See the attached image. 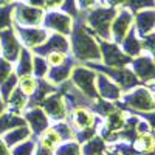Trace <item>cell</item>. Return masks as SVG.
Returning a JSON list of instances; mask_svg holds the SVG:
<instances>
[{"label":"cell","instance_id":"cell-7","mask_svg":"<svg viewBox=\"0 0 155 155\" xmlns=\"http://www.w3.org/2000/svg\"><path fill=\"white\" fill-rule=\"evenodd\" d=\"M132 28H134V12L129 11L126 6L120 8L110 27V41L120 45L126 34Z\"/></svg>","mask_w":155,"mask_h":155},{"label":"cell","instance_id":"cell-24","mask_svg":"<svg viewBox=\"0 0 155 155\" xmlns=\"http://www.w3.org/2000/svg\"><path fill=\"white\" fill-rule=\"evenodd\" d=\"M27 121H25L22 116H19L17 113H3L0 116V135H3L9 130L20 126H25Z\"/></svg>","mask_w":155,"mask_h":155},{"label":"cell","instance_id":"cell-50","mask_svg":"<svg viewBox=\"0 0 155 155\" xmlns=\"http://www.w3.org/2000/svg\"><path fill=\"white\" fill-rule=\"evenodd\" d=\"M98 2H101V3H102V5H104V0H98Z\"/></svg>","mask_w":155,"mask_h":155},{"label":"cell","instance_id":"cell-21","mask_svg":"<svg viewBox=\"0 0 155 155\" xmlns=\"http://www.w3.org/2000/svg\"><path fill=\"white\" fill-rule=\"evenodd\" d=\"M73 64L71 62H64V64H61V65H58V67H54L53 70H48V73H47V81L50 82V84H62L64 81L67 79V78H70L71 76V71H73Z\"/></svg>","mask_w":155,"mask_h":155},{"label":"cell","instance_id":"cell-4","mask_svg":"<svg viewBox=\"0 0 155 155\" xmlns=\"http://www.w3.org/2000/svg\"><path fill=\"white\" fill-rule=\"evenodd\" d=\"M88 67L93 68V70H99L102 74L109 76L110 79L123 90V93L129 92V90H132V88H135L138 85H143L138 81V78L135 76V73L130 70V67L113 68V67H106V65H98V64H90Z\"/></svg>","mask_w":155,"mask_h":155},{"label":"cell","instance_id":"cell-20","mask_svg":"<svg viewBox=\"0 0 155 155\" xmlns=\"http://www.w3.org/2000/svg\"><path fill=\"white\" fill-rule=\"evenodd\" d=\"M31 135V129L27 127V126H20V127H16L12 129V130L3 134L2 140L5 141V144L8 147H14L20 143H23V141H27Z\"/></svg>","mask_w":155,"mask_h":155},{"label":"cell","instance_id":"cell-41","mask_svg":"<svg viewBox=\"0 0 155 155\" xmlns=\"http://www.w3.org/2000/svg\"><path fill=\"white\" fill-rule=\"evenodd\" d=\"M76 3H78V9L87 12V11H90L92 8L96 6L98 0H76Z\"/></svg>","mask_w":155,"mask_h":155},{"label":"cell","instance_id":"cell-13","mask_svg":"<svg viewBox=\"0 0 155 155\" xmlns=\"http://www.w3.org/2000/svg\"><path fill=\"white\" fill-rule=\"evenodd\" d=\"M42 110L47 116L53 118L56 121H62L67 116V107H65V98L59 93H51L42 101Z\"/></svg>","mask_w":155,"mask_h":155},{"label":"cell","instance_id":"cell-44","mask_svg":"<svg viewBox=\"0 0 155 155\" xmlns=\"http://www.w3.org/2000/svg\"><path fill=\"white\" fill-rule=\"evenodd\" d=\"M23 3H27L30 6H37V8H42L45 0H23Z\"/></svg>","mask_w":155,"mask_h":155},{"label":"cell","instance_id":"cell-45","mask_svg":"<svg viewBox=\"0 0 155 155\" xmlns=\"http://www.w3.org/2000/svg\"><path fill=\"white\" fill-rule=\"evenodd\" d=\"M0 155H11L8 146L5 144V141H3L2 138H0Z\"/></svg>","mask_w":155,"mask_h":155},{"label":"cell","instance_id":"cell-42","mask_svg":"<svg viewBox=\"0 0 155 155\" xmlns=\"http://www.w3.org/2000/svg\"><path fill=\"white\" fill-rule=\"evenodd\" d=\"M62 3H64V0H45L44 8L48 11H56L58 8L62 6Z\"/></svg>","mask_w":155,"mask_h":155},{"label":"cell","instance_id":"cell-37","mask_svg":"<svg viewBox=\"0 0 155 155\" xmlns=\"http://www.w3.org/2000/svg\"><path fill=\"white\" fill-rule=\"evenodd\" d=\"M34 143L33 141H23V143L14 146L11 155H34Z\"/></svg>","mask_w":155,"mask_h":155},{"label":"cell","instance_id":"cell-14","mask_svg":"<svg viewBox=\"0 0 155 155\" xmlns=\"http://www.w3.org/2000/svg\"><path fill=\"white\" fill-rule=\"evenodd\" d=\"M96 90H98V95L99 98L110 101V102H116L120 101L123 96V90L116 85L109 76L99 73L96 76Z\"/></svg>","mask_w":155,"mask_h":155},{"label":"cell","instance_id":"cell-49","mask_svg":"<svg viewBox=\"0 0 155 155\" xmlns=\"http://www.w3.org/2000/svg\"><path fill=\"white\" fill-rule=\"evenodd\" d=\"M141 155H155V150L153 152H147V153H141Z\"/></svg>","mask_w":155,"mask_h":155},{"label":"cell","instance_id":"cell-36","mask_svg":"<svg viewBox=\"0 0 155 155\" xmlns=\"http://www.w3.org/2000/svg\"><path fill=\"white\" fill-rule=\"evenodd\" d=\"M115 150H118L120 155H141L132 143H126V141H116L115 144H112Z\"/></svg>","mask_w":155,"mask_h":155},{"label":"cell","instance_id":"cell-16","mask_svg":"<svg viewBox=\"0 0 155 155\" xmlns=\"http://www.w3.org/2000/svg\"><path fill=\"white\" fill-rule=\"evenodd\" d=\"M68 50H70V42L67 41V37L54 33L53 36H48L47 41L42 45L36 47L33 51L36 54H48V53H53V51H64V53H67Z\"/></svg>","mask_w":155,"mask_h":155},{"label":"cell","instance_id":"cell-19","mask_svg":"<svg viewBox=\"0 0 155 155\" xmlns=\"http://www.w3.org/2000/svg\"><path fill=\"white\" fill-rule=\"evenodd\" d=\"M71 120H73V124L81 129V130H84V129H88V127H93L95 124V116L92 115V112H90L88 109L82 107V106H76L71 112Z\"/></svg>","mask_w":155,"mask_h":155},{"label":"cell","instance_id":"cell-51","mask_svg":"<svg viewBox=\"0 0 155 155\" xmlns=\"http://www.w3.org/2000/svg\"><path fill=\"white\" fill-rule=\"evenodd\" d=\"M101 155H102V153H101Z\"/></svg>","mask_w":155,"mask_h":155},{"label":"cell","instance_id":"cell-18","mask_svg":"<svg viewBox=\"0 0 155 155\" xmlns=\"http://www.w3.org/2000/svg\"><path fill=\"white\" fill-rule=\"evenodd\" d=\"M121 50L129 56V58H138L140 54H143V45H141V37L137 34L135 28H132L126 34V37L120 44Z\"/></svg>","mask_w":155,"mask_h":155},{"label":"cell","instance_id":"cell-10","mask_svg":"<svg viewBox=\"0 0 155 155\" xmlns=\"http://www.w3.org/2000/svg\"><path fill=\"white\" fill-rule=\"evenodd\" d=\"M42 23L45 25L47 30H51L58 34L62 36H68L73 30V20L71 16L65 14V12H59V11H50L44 16Z\"/></svg>","mask_w":155,"mask_h":155},{"label":"cell","instance_id":"cell-31","mask_svg":"<svg viewBox=\"0 0 155 155\" xmlns=\"http://www.w3.org/2000/svg\"><path fill=\"white\" fill-rule=\"evenodd\" d=\"M37 87V81L31 74H27V76H20L19 78V88L22 90L23 95L27 96H31L34 93V90Z\"/></svg>","mask_w":155,"mask_h":155},{"label":"cell","instance_id":"cell-32","mask_svg":"<svg viewBox=\"0 0 155 155\" xmlns=\"http://www.w3.org/2000/svg\"><path fill=\"white\" fill-rule=\"evenodd\" d=\"M48 73V62L47 59H44L42 56H33V74L36 78H44Z\"/></svg>","mask_w":155,"mask_h":155},{"label":"cell","instance_id":"cell-47","mask_svg":"<svg viewBox=\"0 0 155 155\" xmlns=\"http://www.w3.org/2000/svg\"><path fill=\"white\" fill-rule=\"evenodd\" d=\"M11 2V0H0V6H2V5H8Z\"/></svg>","mask_w":155,"mask_h":155},{"label":"cell","instance_id":"cell-48","mask_svg":"<svg viewBox=\"0 0 155 155\" xmlns=\"http://www.w3.org/2000/svg\"><path fill=\"white\" fill-rule=\"evenodd\" d=\"M147 87H149V88L152 90V93L155 95V84H150V85H147Z\"/></svg>","mask_w":155,"mask_h":155},{"label":"cell","instance_id":"cell-2","mask_svg":"<svg viewBox=\"0 0 155 155\" xmlns=\"http://www.w3.org/2000/svg\"><path fill=\"white\" fill-rule=\"evenodd\" d=\"M116 106L129 110L130 113H146L155 110V95L147 85H138L129 92L123 93Z\"/></svg>","mask_w":155,"mask_h":155},{"label":"cell","instance_id":"cell-30","mask_svg":"<svg viewBox=\"0 0 155 155\" xmlns=\"http://www.w3.org/2000/svg\"><path fill=\"white\" fill-rule=\"evenodd\" d=\"M14 5H2L0 6V31L11 28L14 20Z\"/></svg>","mask_w":155,"mask_h":155},{"label":"cell","instance_id":"cell-39","mask_svg":"<svg viewBox=\"0 0 155 155\" xmlns=\"http://www.w3.org/2000/svg\"><path fill=\"white\" fill-rule=\"evenodd\" d=\"M11 73H12L11 62L6 61L5 58H0V84H2Z\"/></svg>","mask_w":155,"mask_h":155},{"label":"cell","instance_id":"cell-23","mask_svg":"<svg viewBox=\"0 0 155 155\" xmlns=\"http://www.w3.org/2000/svg\"><path fill=\"white\" fill-rule=\"evenodd\" d=\"M132 144H134V147H135L140 153L153 152V150H155V132L138 134Z\"/></svg>","mask_w":155,"mask_h":155},{"label":"cell","instance_id":"cell-11","mask_svg":"<svg viewBox=\"0 0 155 155\" xmlns=\"http://www.w3.org/2000/svg\"><path fill=\"white\" fill-rule=\"evenodd\" d=\"M16 33L20 39V42L28 50H34L36 47L42 45L48 37V31L45 28H37V27H20V25H16Z\"/></svg>","mask_w":155,"mask_h":155},{"label":"cell","instance_id":"cell-40","mask_svg":"<svg viewBox=\"0 0 155 155\" xmlns=\"http://www.w3.org/2000/svg\"><path fill=\"white\" fill-rule=\"evenodd\" d=\"M134 115H138L140 118H143L152 129V132H155V110L153 112H146V113H134Z\"/></svg>","mask_w":155,"mask_h":155},{"label":"cell","instance_id":"cell-17","mask_svg":"<svg viewBox=\"0 0 155 155\" xmlns=\"http://www.w3.org/2000/svg\"><path fill=\"white\" fill-rule=\"evenodd\" d=\"M25 121L30 126L31 132L41 137L48 129V116L41 107H31L25 113Z\"/></svg>","mask_w":155,"mask_h":155},{"label":"cell","instance_id":"cell-43","mask_svg":"<svg viewBox=\"0 0 155 155\" xmlns=\"http://www.w3.org/2000/svg\"><path fill=\"white\" fill-rule=\"evenodd\" d=\"M104 5L106 6H110V8H124L126 6V0H104Z\"/></svg>","mask_w":155,"mask_h":155},{"label":"cell","instance_id":"cell-3","mask_svg":"<svg viewBox=\"0 0 155 155\" xmlns=\"http://www.w3.org/2000/svg\"><path fill=\"white\" fill-rule=\"evenodd\" d=\"M116 12H118L116 8H110L106 5L95 6L90 11H87L85 23L99 39L110 41V27H112V22L116 16Z\"/></svg>","mask_w":155,"mask_h":155},{"label":"cell","instance_id":"cell-15","mask_svg":"<svg viewBox=\"0 0 155 155\" xmlns=\"http://www.w3.org/2000/svg\"><path fill=\"white\" fill-rule=\"evenodd\" d=\"M134 28L140 37L155 31V8L143 9L134 14Z\"/></svg>","mask_w":155,"mask_h":155},{"label":"cell","instance_id":"cell-29","mask_svg":"<svg viewBox=\"0 0 155 155\" xmlns=\"http://www.w3.org/2000/svg\"><path fill=\"white\" fill-rule=\"evenodd\" d=\"M17 84H19V76H17L16 73H11L6 79L0 84V96H2V99H3L5 102H6V99L9 98V95L17 88Z\"/></svg>","mask_w":155,"mask_h":155},{"label":"cell","instance_id":"cell-25","mask_svg":"<svg viewBox=\"0 0 155 155\" xmlns=\"http://www.w3.org/2000/svg\"><path fill=\"white\" fill-rule=\"evenodd\" d=\"M106 141L102 137L95 135L93 138H90L88 141H85V144L82 146V155H101L106 150Z\"/></svg>","mask_w":155,"mask_h":155},{"label":"cell","instance_id":"cell-12","mask_svg":"<svg viewBox=\"0 0 155 155\" xmlns=\"http://www.w3.org/2000/svg\"><path fill=\"white\" fill-rule=\"evenodd\" d=\"M0 48H2V54L6 61L11 62V61L19 59L22 47L12 28H6L0 31Z\"/></svg>","mask_w":155,"mask_h":155},{"label":"cell","instance_id":"cell-34","mask_svg":"<svg viewBox=\"0 0 155 155\" xmlns=\"http://www.w3.org/2000/svg\"><path fill=\"white\" fill-rule=\"evenodd\" d=\"M126 8L135 14L138 11L155 8V0H126Z\"/></svg>","mask_w":155,"mask_h":155},{"label":"cell","instance_id":"cell-35","mask_svg":"<svg viewBox=\"0 0 155 155\" xmlns=\"http://www.w3.org/2000/svg\"><path fill=\"white\" fill-rule=\"evenodd\" d=\"M141 45H143V53L149 54L155 61V31L141 37Z\"/></svg>","mask_w":155,"mask_h":155},{"label":"cell","instance_id":"cell-46","mask_svg":"<svg viewBox=\"0 0 155 155\" xmlns=\"http://www.w3.org/2000/svg\"><path fill=\"white\" fill-rule=\"evenodd\" d=\"M5 107H6V104H5V101L2 99V96H0V116L5 113Z\"/></svg>","mask_w":155,"mask_h":155},{"label":"cell","instance_id":"cell-9","mask_svg":"<svg viewBox=\"0 0 155 155\" xmlns=\"http://www.w3.org/2000/svg\"><path fill=\"white\" fill-rule=\"evenodd\" d=\"M45 12L42 8L37 6H30L27 3H19L14 5V20L16 25H20V27H37L41 25L44 20Z\"/></svg>","mask_w":155,"mask_h":155},{"label":"cell","instance_id":"cell-27","mask_svg":"<svg viewBox=\"0 0 155 155\" xmlns=\"http://www.w3.org/2000/svg\"><path fill=\"white\" fill-rule=\"evenodd\" d=\"M54 92V87H53V84H50L48 81H45V79H42L41 81V84H37V87H36V90H34V93L31 95V104L33 106H37L39 102L42 104V101L47 98V95H51Z\"/></svg>","mask_w":155,"mask_h":155},{"label":"cell","instance_id":"cell-33","mask_svg":"<svg viewBox=\"0 0 155 155\" xmlns=\"http://www.w3.org/2000/svg\"><path fill=\"white\" fill-rule=\"evenodd\" d=\"M54 152H56V155H82L81 146L76 141H68V143L59 144Z\"/></svg>","mask_w":155,"mask_h":155},{"label":"cell","instance_id":"cell-5","mask_svg":"<svg viewBox=\"0 0 155 155\" xmlns=\"http://www.w3.org/2000/svg\"><path fill=\"white\" fill-rule=\"evenodd\" d=\"M96 76L98 73L93 71V68L78 65L71 71V81H73V85L79 88L85 98L95 101L99 98L98 90H96Z\"/></svg>","mask_w":155,"mask_h":155},{"label":"cell","instance_id":"cell-6","mask_svg":"<svg viewBox=\"0 0 155 155\" xmlns=\"http://www.w3.org/2000/svg\"><path fill=\"white\" fill-rule=\"evenodd\" d=\"M99 48H101V59L106 67H129L132 62V58H129L118 44L112 41H102L99 39Z\"/></svg>","mask_w":155,"mask_h":155},{"label":"cell","instance_id":"cell-38","mask_svg":"<svg viewBox=\"0 0 155 155\" xmlns=\"http://www.w3.org/2000/svg\"><path fill=\"white\" fill-rule=\"evenodd\" d=\"M65 61H67V53H64V51H53V53L47 54V62L51 67H58Z\"/></svg>","mask_w":155,"mask_h":155},{"label":"cell","instance_id":"cell-28","mask_svg":"<svg viewBox=\"0 0 155 155\" xmlns=\"http://www.w3.org/2000/svg\"><path fill=\"white\" fill-rule=\"evenodd\" d=\"M6 102H8V106L14 110L16 113H19L20 110H23L25 107H27V104H28V96L23 95L20 88H16L14 92L9 95V98L6 99Z\"/></svg>","mask_w":155,"mask_h":155},{"label":"cell","instance_id":"cell-8","mask_svg":"<svg viewBox=\"0 0 155 155\" xmlns=\"http://www.w3.org/2000/svg\"><path fill=\"white\" fill-rule=\"evenodd\" d=\"M129 67L143 85L155 84V61L149 54L143 53L138 58H134Z\"/></svg>","mask_w":155,"mask_h":155},{"label":"cell","instance_id":"cell-26","mask_svg":"<svg viewBox=\"0 0 155 155\" xmlns=\"http://www.w3.org/2000/svg\"><path fill=\"white\" fill-rule=\"evenodd\" d=\"M33 73V54L28 48H22L19 54V65H17V76H27Z\"/></svg>","mask_w":155,"mask_h":155},{"label":"cell","instance_id":"cell-22","mask_svg":"<svg viewBox=\"0 0 155 155\" xmlns=\"http://www.w3.org/2000/svg\"><path fill=\"white\" fill-rule=\"evenodd\" d=\"M62 137L59 135V132L56 130L54 127L47 129V130L41 135V143H39V147H42L48 152H54L56 147L61 144Z\"/></svg>","mask_w":155,"mask_h":155},{"label":"cell","instance_id":"cell-1","mask_svg":"<svg viewBox=\"0 0 155 155\" xmlns=\"http://www.w3.org/2000/svg\"><path fill=\"white\" fill-rule=\"evenodd\" d=\"M70 34H71L70 48L73 50L74 59H78V61H92V62L101 61L99 42L93 37V34L90 33V30L84 23H79L78 27H73Z\"/></svg>","mask_w":155,"mask_h":155}]
</instances>
